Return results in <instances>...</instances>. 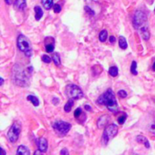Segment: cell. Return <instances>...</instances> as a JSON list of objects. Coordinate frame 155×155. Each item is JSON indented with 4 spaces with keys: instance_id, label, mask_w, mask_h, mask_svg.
<instances>
[{
    "instance_id": "obj_38",
    "label": "cell",
    "mask_w": 155,
    "mask_h": 155,
    "mask_svg": "<svg viewBox=\"0 0 155 155\" xmlns=\"http://www.w3.org/2000/svg\"><path fill=\"white\" fill-rule=\"evenodd\" d=\"M0 80H1V83H0V86H2L3 85V83H4V80H3V78L2 77H1V78H0Z\"/></svg>"
},
{
    "instance_id": "obj_7",
    "label": "cell",
    "mask_w": 155,
    "mask_h": 155,
    "mask_svg": "<svg viewBox=\"0 0 155 155\" xmlns=\"http://www.w3.org/2000/svg\"><path fill=\"white\" fill-rule=\"evenodd\" d=\"M52 127L58 135L65 136L71 128V124L64 121H56L52 123Z\"/></svg>"
},
{
    "instance_id": "obj_33",
    "label": "cell",
    "mask_w": 155,
    "mask_h": 155,
    "mask_svg": "<svg viewBox=\"0 0 155 155\" xmlns=\"http://www.w3.org/2000/svg\"><path fill=\"white\" fill-rule=\"evenodd\" d=\"M109 41H110V43H114V42L116 41V38H115L114 36H110V38H109Z\"/></svg>"
},
{
    "instance_id": "obj_16",
    "label": "cell",
    "mask_w": 155,
    "mask_h": 155,
    "mask_svg": "<svg viewBox=\"0 0 155 155\" xmlns=\"http://www.w3.org/2000/svg\"><path fill=\"white\" fill-rule=\"evenodd\" d=\"M46 51L48 53H52L55 49V40L52 41L51 43H45Z\"/></svg>"
},
{
    "instance_id": "obj_26",
    "label": "cell",
    "mask_w": 155,
    "mask_h": 155,
    "mask_svg": "<svg viewBox=\"0 0 155 155\" xmlns=\"http://www.w3.org/2000/svg\"><path fill=\"white\" fill-rule=\"evenodd\" d=\"M147 140V138H145V137H144V136H138L137 137H136V141L138 142V143H142V144H144L145 142V141Z\"/></svg>"
},
{
    "instance_id": "obj_28",
    "label": "cell",
    "mask_w": 155,
    "mask_h": 155,
    "mask_svg": "<svg viewBox=\"0 0 155 155\" xmlns=\"http://www.w3.org/2000/svg\"><path fill=\"white\" fill-rule=\"evenodd\" d=\"M85 10H86V11L89 14V15H91V16H94L95 15V11L91 9H90L89 6H86L85 7Z\"/></svg>"
},
{
    "instance_id": "obj_35",
    "label": "cell",
    "mask_w": 155,
    "mask_h": 155,
    "mask_svg": "<svg viewBox=\"0 0 155 155\" xmlns=\"http://www.w3.org/2000/svg\"><path fill=\"white\" fill-rule=\"evenodd\" d=\"M5 2L8 4V5H11L13 0H5Z\"/></svg>"
},
{
    "instance_id": "obj_25",
    "label": "cell",
    "mask_w": 155,
    "mask_h": 155,
    "mask_svg": "<svg viewBox=\"0 0 155 155\" xmlns=\"http://www.w3.org/2000/svg\"><path fill=\"white\" fill-rule=\"evenodd\" d=\"M82 109L80 108H76L74 111V117L75 118H79L80 117V115L82 114Z\"/></svg>"
},
{
    "instance_id": "obj_34",
    "label": "cell",
    "mask_w": 155,
    "mask_h": 155,
    "mask_svg": "<svg viewBox=\"0 0 155 155\" xmlns=\"http://www.w3.org/2000/svg\"><path fill=\"white\" fill-rule=\"evenodd\" d=\"M85 109L86 110H91V106H89V105L86 104V105H85Z\"/></svg>"
},
{
    "instance_id": "obj_36",
    "label": "cell",
    "mask_w": 155,
    "mask_h": 155,
    "mask_svg": "<svg viewBox=\"0 0 155 155\" xmlns=\"http://www.w3.org/2000/svg\"><path fill=\"white\" fill-rule=\"evenodd\" d=\"M42 153H43V152H42L40 150H38V151H35V152H34V154H35V155H36V154H42Z\"/></svg>"
},
{
    "instance_id": "obj_19",
    "label": "cell",
    "mask_w": 155,
    "mask_h": 155,
    "mask_svg": "<svg viewBox=\"0 0 155 155\" xmlns=\"http://www.w3.org/2000/svg\"><path fill=\"white\" fill-rule=\"evenodd\" d=\"M52 60L55 63V64L56 66H60L61 64V57L60 55L58 53H55L52 56Z\"/></svg>"
},
{
    "instance_id": "obj_11",
    "label": "cell",
    "mask_w": 155,
    "mask_h": 155,
    "mask_svg": "<svg viewBox=\"0 0 155 155\" xmlns=\"http://www.w3.org/2000/svg\"><path fill=\"white\" fill-rule=\"evenodd\" d=\"M14 5L18 10L24 11L27 8V2L26 0H15Z\"/></svg>"
},
{
    "instance_id": "obj_17",
    "label": "cell",
    "mask_w": 155,
    "mask_h": 155,
    "mask_svg": "<svg viewBox=\"0 0 155 155\" xmlns=\"http://www.w3.org/2000/svg\"><path fill=\"white\" fill-rule=\"evenodd\" d=\"M74 99H72V98H69V100L67 102V104L64 105V110L67 112V113H69L70 110H71L72 109V107H73V105L74 104V101H73Z\"/></svg>"
},
{
    "instance_id": "obj_14",
    "label": "cell",
    "mask_w": 155,
    "mask_h": 155,
    "mask_svg": "<svg viewBox=\"0 0 155 155\" xmlns=\"http://www.w3.org/2000/svg\"><path fill=\"white\" fill-rule=\"evenodd\" d=\"M27 100L32 102V104H33V106L35 107H38L39 105V101L38 99V98L36 97V96H34V95H28L27 96Z\"/></svg>"
},
{
    "instance_id": "obj_6",
    "label": "cell",
    "mask_w": 155,
    "mask_h": 155,
    "mask_svg": "<svg viewBox=\"0 0 155 155\" xmlns=\"http://www.w3.org/2000/svg\"><path fill=\"white\" fill-rule=\"evenodd\" d=\"M65 93L69 98H72V99H80L83 97L82 89L74 84H69L66 86Z\"/></svg>"
},
{
    "instance_id": "obj_1",
    "label": "cell",
    "mask_w": 155,
    "mask_h": 155,
    "mask_svg": "<svg viewBox=\"0 0 155 155\" xmlns=\"http://www.w3.org/2000/svg\"><path fill=\"white\" fill-rule=\"evenodd\" d=\"M12 80L16 85L27 87L30 84V78L33 72V67H28L27 68H22L20 65L15 64L13 67Z\"/></svg>"
},
{
    "instance_id": "obj_8",
    "label": "cell",
    "mask_w": 155,
    "mask_h": 155,
    "mask_svg": "<svg viewBox=\"0 0 155 155\" xmlns=\"http://www.w3.org/2000/svg\"><path fill=\"white\" fill-rule=\"evenodd\" d=\"M20 132H21V126H20V123L15 122L8 132V138L11 143H15L17 142Z\"/></svg>"
},
{
    "instance_id": "obj_32",
    "label": "cell",
    "mask_w": 155,
    "mask_h": 155,
    "mask_svg": "<svg viewBox=\"0 0 155 155\" xmlns=\"http://www.w3.org/2000/svg\"><path fill=\"white\" fill-rule=\"evenodd\" d=\"M61 154H62V155H65V154H69V151H67V148H63L61 151Z\"/></svg>"
},
{
    "instance_id": "obj_18",
    "label": "cell",
    "mask_w": 155,
    "mask_h": 155,
    "mask_svg": "<svg viewBox=\"0 0 155 155\" xmlns=\"http://www.w3.org/2000/svg\"><path fill=\"white\" fill-rule=\"evenodd\" d=\"M42 3H43L45 9L49 10L53 5V0H42Z\"/></svg>"
},
{
    "instance_id": "obj_15",
    "label": "cell",
    "mask_w": 155,
    "mask_h": 155,
    "mask_svg": "<svg viewBox=\"0 0 155 155\" xmlns=\"http://www.w3.org/2000/svg\"><path fill=\"white\" fill-rule=\"evenodd\" d=\"M119 46L122 49H126L128 47V44H127V42H126V39L123 36L119 37Z\"/></svg>"
},
{
    "instance_id": "obj_2",
    "label": "cell",
    "mask_w": 155,
    "mask_h": 155,
    "mask_svg": "<svg viewBox=\"0 0 155 155\" xmlns=\"http://www.w3.org/2000/svg\"><path fill=\"white\" fill-rule=\"evenodd\" d=\"M133 27L136 30L139 31L144 40L149 39L150 32L148 30L147 18L142 11L138 10L136 11L133 18Z\"/></svg>"
},
{
    "instance_id": "obj_29",
    "label": "cell",
    "mask_w": 155,
    "mask_h": 155,
    "mask_svg": "<svg viewBox=\"0 0 155 155\" xmlns=\"http://www.w3.org/2000/svg\"><path fill=\"white\" fill-rule=\"evenodd\" d=\"M126 115H124V116H121V117H119L117 119V121L119 123V124H123L126 121Z\"/></svg>"
},
{
    "instance_id": "obj_4",
    "label": "cell",
    "mask_w": 155,
    "mask_h": 155,
    "mask_svg": "<svg viewBox=\"0 0 155 155\" xmlns=\"http://www.w3.org/2000/svg\"><path fill=\"white\" fill-rule=\"evenodd\" d=\"M18 48L25 54L27 57H31L33 54V49L31 43L26 36L23 34H20L18 37Z\"/></svg>"
},
{
    "instance_id": "obj_39",
    "label": "cell",
    "mask_w": 155,
    "mask_h": 155,
    "mask_svg": "<svg viewBox=\"0 0 155 155\" xmlns=\"http://www.w3.org/2000/svg\"><path fill=\"white\" fill-rule=\"evenodd\" d=\"M153 70L155 71V62L154 63V64H153Z\"/></svg>"
},
{
    "instance_id": "obj_13",
    "label": "cell",
    "mask_w": 155,
    "mask_h": 155,
    "mask_svg": "<svg viewBox=\"0 0 155 155\" xmlns=\"http://www.w3.org/2000/svg\"><path fill=\"white\" fill-rule=\"evenodd\" d=\"M34 11H35V18H36V20H39L42 17L43 15V9H42L39 6H36L34 8Z\"/></svg>"
},
{
    "instance_id": "obj_27",
    "label": "cell",
    "mask_w": 155,
    "mask_h": 155,
    "mask_svg": "<svg viewBox=\"0 0 155 155\" xmlns=\"http://www.w3.org/2000/svg\"><path fill=\"white\" fill-rule=\"evenodd\" d=\"M117 94L119 97L122 98H125L127 97V92H126L125 90H119L117 92Z\"/></svg>"
},
{
    "instance_id": "obj_23",
    "label": "cell",
    "mask_w": 155,
    "mask_h": 155,
    "mask_svg": "<svg viewBox=\"0 0 155 155\" xmlns=\"http://www.w3.org/2000/svg\"><path fill=\"white\" fill-rule=\"evenodd\" d=\"M148 129H149V131H150L151 133H153L154 135H155V119H154V120L149 124V126H148Z\"/></svg>"
},
{
    "instance_id": "obj_22",
    "label": "cell",
    "mask_w": 155,
    "mask_h": 155,
    "mask_svg": "<svg viewBox=\"0 0 155 155\" xmlns=\"http://www.w3.org/2000/svg\"><path fill=\"white\" fill-rule=\"evenodd\" d=\"M137 63L136 61H132V64H131V67H130V70H131V73L133 74V75H138V72H137Z\"/></svg>"
},
{
    "instance_id": "obj_5",
    "label": "cell",
    "mask_w": 155,
    "mask_h": 155,
    "mask_svg": "<svg viewBox=\"0 0 155 155\" xmlns=\"http://www.w3.org/2000/svg\"><path fill=\"white\" fill-rule=\"evenodd\" d=\"M118 133V126L112 123L108 125L106 128H105L103 135H102V144L104 145H108V143L110 142L111 139L114 138Z\"/></svg>"
},
{
    "instance_id": "obj_24",
    "label": "cell",
    "mask_w": 155,
    "mask_h": 155,
    "mask_svg": "<svg viewBox=\"0 0 155 155\" xmlns=\"http://www.w3.org/2000/svg\"><path fill=\"white\" fill-rule=\"evenodd\" d=\"M42 61L45 63H46V64H49V63L52 61V58L49 57L48 55H44L42 56Z\"/></svg>"
},
{
    "instance_id": "obj_31",
    "label": "cell",
    "mask_w": 155,
    "mask_h": 155,
    "mask_svg": "<svg viewBox=\"0 0 155 155\" xmlns=\"http://www.w3.org/2000/svg\"><path fill=\"white\" fill-rule=\"evenodd\" d=\"M59 103V99L58 98H52V104L55 105H57Z\"/></svg>"
},
{
    "instance_id": "obj_12",
    "label": "cell",
    "mask_w": 155,
    "mask_h": 155,
    "mask_svg": "<svg viewBox=\"0 0 155 155\" xmlns=\"http://www.w3.org/2000/svg\"><path fill=\"white\" fill-rule=\"evenodd\" d=\"M17 154L20 155H29L30 154V151L28 149V147L24 145H20L18 147L17 150Z\"/></svg>"
},
{
    "instance_id": "obj_20",
    "label": "cell",
    "mask_w": 155,
    "mask_h": 155,
    "mask_svg": "<svg viewBox=\"0 0 155 155\" xmlns=\"http://www.w3.org/2000/svg\"><path fill=\"white\" fill-rule=\"evenodd\" d=\"M98 38H99V40L101 42V43L105 42L108 38V31L106 30H101L99 33V36H98Z\"/></svg>"
},
{
    "instance_id": "obj_37",
    "label": "cell",
    "mask_w": 155,
    "mask_h": 155,
    "mask_svg": "<svg viewBox=\"0 0 155 155\" xmlns=\"http://www.w3.org/2000/svg\"><path fill=\"white\" fill-rule=\"evenodd\" d=\"M1 151H2V154H2V155L6 154V151H5V150L2 148V147H1Z\"/></svg>"
},
{
    "instance_id": "obj_21",
    "label": "cell",
    "mask_w": 155,
    "mask_h": 155,
    "mask_svg": "<svg viewBox=\"0 0 155 155\" xmlns=\"http://www.w3.org/2000/svg\"><path fill=\"white\" fill-rule=\"evenodd\" d=\"M108 73L109 74L113 76V77H115L118 75V68L115 66H113V67H110L109 68V70H108Z\"/></svg>"
},
{
    "instance_id": "obj_30",
    "label": "cell",
    "mask_w": 155,
    "mask_h": 155,
    "mask_svg": "<svg viewBox=\"0 0 155 155\" xmlns=\"http://www.w3.org/2000/svg\"><path fill=\"white\" fill-rule=\"evenodd\" d=\"M61 11V7L58 4H55L54 5V12L55 13H59Z\"/></svg>"
},
{
    "instance_id": "obj_10",
    "label": "cell",
    "mask_w": 155,
    "mask_h": 155,
    "mask_svg": "<svg viewBox=\"0 0 155 155\" xmlns=\"http://www.w3.org/2000/svg\"><path fill=\"white\" fill-rule=\"evenodd\" d=\"M109 119H110V117L108 115L101 116L99 119H98V123H97V125L98 126V128L101 129V128L104 127V126L107 125L108 122L109 121Z\"/></svg>"
},
{
    "instance_id": "obj_9",
    "label": "cell",
    "mask_w": 155,
    "mask_h": 155,
    "mask_svg": "<svg viewBox=\"0 0 155 155\" xmlns=\"http://www.w3.org/2000/svg\"><path fill=\"white\" fill-rule=\"evenodd\" d=\"M37 145H38V148L39 150H40L42 152H46L47 149H48V142L46 138L42 137L38 140L37 142Z\"/></svg>"
},
{
    "instance_id": "obj_3",
    "label": "cell",
    "mask_w": 155,
    "mask_h": 155,
    "mask_svg": "<svg viewBox=\"0 0 155 155\" xmlns=\"http://www.w3.org/2000/svg\"><path fill=\"white\" fill-rule=\"evenodd\" d=\"M96 102L98 104L105 105L112 113H117L118 111V104L116 100L115 94L111 89H108L104 94L98 97Z\"/></svg>"
}]
</instances>
